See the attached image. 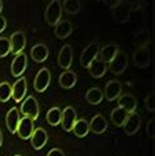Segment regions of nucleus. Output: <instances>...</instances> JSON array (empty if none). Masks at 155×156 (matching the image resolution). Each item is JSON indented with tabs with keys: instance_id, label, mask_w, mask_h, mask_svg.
Returning a JSON list of instances; mask_svg holds the SVG:
<instances>
[{
	"instance_id": "aec40b11",
	"label": "nucleus",
	"mask_w": 155,
	"mask_h": 156,
	"mask_svg": "<svg viewBox=\"0 0 155 156\" xmlns=\"http://www.w3.org/2000/svg\"><path fill=\"white\" fill-rule=\"evenodd\" d=\"M87 68H88V71H89V73H91L92 77H96V79H99V77H103L105 75L108 66H106V63H104L103 60L96 58V59H93L92 62L89 63V66Z\"/></svg>"
},
{
	"instance_id": "423d86ee",
	"label": "nucleus",
	"mask_w": 155,
	"mask_h": 156,
	"mask_svg": "<svg viewBox=\"0 0 155 156\" xmlns=\"http://www.w3.org/2000/svg\"><path fill=\"white\" fill-rule=\"evenodd\" d=\"M134 64L139 68H146L151 63V54H150L149 47H138L133 55Z\"/></svg>"
},
{
	"instance_id": "f3484780",
	"label": "nucleus",
	"mask_w": 155,
	"mask_h": 156,
	"mask_svg": "<svg viewBox=\"0 0 155 156\" xmlns=\"http://www.w3.org/2000/svg\"><path fill=\"white\" fill-rule=\"evenodd\" d=\"M31 57L36 63H42L49 57V49H47L45 43H37V45H34L32 47Z\"/></svg>"
},
{
	"instance_id": "393cba45",
	"label": "nucleus",
	"mask_w": 155,
	"mask_h": 156,
	"mask_svg": "<svg viewBox=\"0 0 155 156\" xmlns=\"http://www.w3.org/2000/svg\"><path fill=\"white\" fill-rule=\"evenodd\" d=\"M128 115H129V112L122 109V108L117 106L116 109L112 110L110 119H112V122L114 123L116 127H122L124 123H125V121H126V118H128Z\"/></svg>"
},
{
	"instance_id": "58836bf2",
	"label": "nucleus",
	"mask_w": 155,
	"mask_h": 156,
	"mask_svg": "<svg viewBox=\"0 0 155 156\" xmlns=\"http://www.w3.org/2000/svg\"><path fill=\"white\" fill-rule=\"evenodd\" d=\"M3 144V134H2V130H0V147Z\"/></svg>"
},
{
	"instance_id": "0eeeda50",
	"label": "nucleus",
	"mask_w": 155,
	"mask_h": 156,
	"mask_svg": "<svg viewBox=\"0 0 155 156\" xmlns=\"http://www.w3.org/2000/svg\"><path fill=\"white\" fill-rule=\"evenodd\" d=\"M130 13H132V9L126 5V4H124L122 2L120 4H117L116 7L112 8V16H113V20L118 24L128 23V21L130 20Z\"/></svg>"
},
{
	"instance_id": "7ed1b4c3",
	"label": "nucleus",
	"mask_w": 155,
	"mask_h": 156,
	"mask_svg": "<svg viewBox=\"0 0 155 156\" xmlns=\"http://www.w3.org/2000/svg\"><path fill=\"white\" fill-rule=\"evenodd\" d=\"M109 71L114 75H121L125 72V70L128 68V55L122 53V51H118L116 54V57L109 62Z\"/></svg>"
},
{
	"instance_id": "f03ea898",
	"label": "nucleus",
	"mask_w": 155,
	"mask_h": 156,
	"mask_svg": "<svg viewBox=\"0 0 155 156\" xmlns=\"http://www.w3.org/2000/svg\"><path fill=\"white\" fill-rule=\"evenodd\" d=\"M21 113L24 114V117H29L32 118L33 121L38 118V114H40V105H38L36 97L33 96H29L27 97L21 104V108H20Z\"/></svg>"
},
{
	"instance_id": "9d476101",
	"label": "nucleus",
	"mask_w": 155,
	"mask_h": 156,
	"mask_svg": "<svg viewBox=\"0 0 155 156\" xmlns=\"http://www.w3.org/2000/svg\"><path fill=\"white\" fill-rule=\"evenodd\" d=\"M34 131V123H33V119L29 118V117H23L20 118V122H19V126H17V135H19L21 139H29L31 135Z\"/></svg>"
},
{
	"instance_id": "dca6fc26",
	"label": "nucleus",
	"mask_w": 155,
	"mask_h": 156,
	"mask_svg": "<svg viewBox=\"0 0 155 156\" xmlns=\"http://www.w3.org/2000/svg\"><path fill=\"white\" fill-rule=\"evenodd\" d=\"M27 90H28L27 79H25L24 76L19 77V79L16 80V83L12 85V97H13L15 101L21 102L23 98L25 97V94H27Z\"/></svg>"
},
{
	"instance_id": "c85d7f7f",
	"label": "nucleus",
	"mask_w": 155,
	"mask_h": 156,
	"mask_svg": "<svg viewBox=\"0 0 155 156\" xmlns=\"http://www.w3.org/2000/svg\"><path fill=\"white\" fill-rule=\"evenodd\" d=\"M46 119L49 125L51 126H58V125H61V119H62V110L59 109V108H51L49 109L46 114Z\"/></svg>"
},
{
	"instance_id": "a878e982",
	"label": "nucleus",
	"mask_w": 155,
	"mask_h": 156,
	"mask_svg": "<svg viewBox=\"0 0 155 156\" xmlns=\"http://www.w3.org/2000/svg\"><path fill=\"white\" fill-rule=\"evenodd\" d=\"M103 98H104V94H103V90L97 87H93V88L88 89L87 93H85V101L91 105H99Z\"/></svg>"
},
{
	"instance_id": "ddd939ff",
	"label": "nucleus",
	"mask_w": 155,
	"mask_h": 156,
	"mask_svg": "<svg viewBox=\"0 0 155 156\" xmlns=\"http://www.w3.org/2000/svg\"><path fill=\"white\" fill-rule=\"evenodd\" d=\"M72 55H74V53H72L71 45H68V43L63 45L61 47L59 54H58V64H59V67H62L63 70H68V68L71 67V64H72Z\"/></svg>"
},
{
	"instance_id": "cd10ccee",
	"label": "nucleus",
	"mask_w": 155,
	"mask_h": 156,
	"mask_svg": "<svg viewBox=\"0 0 155 156\" xmlns=\"http://www.w3.org/2000/svg\"><path fill=\"white\" fill-rule=\"evenodd\" d=\"M150 43V33L147 29H142L134 36V45L138 47H147Z\"/></svg>"
},
{
	"instance_id": "a19ab883",
	"label": "nucleus",
	"mask_w": 155,
	"mask_h": 156,
	"mask_svg": "<svg viewBox=\"0 0 155 156\" xmlns=\"http://www.w3.org/2000/svg\"><path fill=\"white\" fill-rule=\"evenodd\" d=\"M15 156H21V155H15Z\"/></svg>"
},
{
	"instance_id": "6e6552de",
	"label": "nucleus",
	"mask_w": 155,
	"mask_h": 156,
	"mask_svg": "<svg viewBox=\"0 0 155 156\" xmlns=\"http://www.w3.org/2000/svg\"><path fill=\"white\" fill-rule=\"evenodd\" d=\"M11 43V53L12 54H20L24 53V49L27 46V38H25L24 32H15L9 38Z\"/></svg>"
},
{
	"instance_id": "6ab92c4d",
	"label": "nucleus",
	"mask_w": 155,
	"mask_h": 156,
	"mask_svg": "<svg viewBox=\"0 0 155 156\" xmlns=\"http://www.w3.org/2000/svg\"><path fill=\"white\" fill-rule=\"evenodd\" d=\"M20 112L19 109L16 108H12V109L8 110V113L5 115V125H7V129L9 130V133L15 134L17 126H19V122H20Z\"/></svg>"
},
{
	"instance_id": "b1692460",
	"label": "nucleus",
	"mask_w": 155,
	"mask_h": 156,
	"mask_svg": "<svg viewBox=\"0 0 155 156\" xmlns=\"http://www.w3.org/2000/svg\"><path fill=\"white\" fill-rule=\"evenodd\" d=\"M118 106L129 112V113H132V112H135L137 109V100L133 94L129 93L122 94V96L118 97Z\"/></svg>"
},
{
	"instance_id": "473e14b6",
	"label": "nucleus",
	"mask_w": 155,
	"mask_h": 156,
	"mask_svg": "<svg viewBox=\"0 0 155 156\" xmlns=\"http://www.w3.org/2000/svg\"><path fill=\"white\" fill-rule=\"evenodd\" d=\"M145 106H146V109H147L149 112H153L155 110V106H154V94L153 93H150L147 97L145 98Z\"/></svg>"
},
{
	"instance_id": "7c9ffc66",
	"label": "nucleus",
	"mask_w": 155,
	"mask_h": 156,
	"mask_svg": "<svg viewBox=\"0 0 155 156\" xmlns=\"http://www.w3.org/2000/svg\"><path fill=\"white\" fill-rule=\"evenodd\" d=\"M12 97V85L8 81L0 83V102H7Z\"/></svg>"
},
{
	"instance_id": "c9c22d12",
	"label": "nucleus",
	"mask_w": 155,
	"mask_h": 156,
	"mask_svg": "<svg viewBox=\"0 0 155 156\" xmlns=\"http://www.w3.org/2000/svg\"><path fill=\"white\" fill-rule=\"evenodd\" d=\"M46 156H66L64 155V152L62 150H59V148H53V150H50L49 152H47Z\"/></svg>"
},
{
	"instance_id": "2f4dec72",
	"label": "nucleus",
	"mask_w": 155,
	"mask_h": 156,
	"mask_svg": "<svg viewBox=\"0 0 155 156\" xmlns=\"http://www.w3.org/2000/svg\"><path fill=\"white\" fill-rule=\"evenodd\" d=\"M11 53V43L9 38L5 37H0V58L7 57Z\"/></svg>"
},
{
	"instance_id": "412c9836",
	"label": "nucleus",
	"mask_w": 155,
	"mask_h": 156,
	"mask_svg": "<svg viewBox=\"0 0 155 156\" xmlns=\"http://www.w3.org/2000/svg\"><path fill=\"white\" fill-rule=\"evenodd\" d=\"M118 51H120L118 46L116 45V43H109V45H106V46L103 47V49H100L97 58L100 60H103L104 63H109L110 60L116 57V54H117Z\"/></svg>"
},
{
	"instance_id": "4c0bfd02",
	"label": "nucleus",
	"mask_w": 155,
	"mask_h": 156,
	"mask_svg": "<svg viewBox=\"0 0 155 156\" xmlns=\"http://www.w3.org/2000/svg\"><path fill=\"white\" fill-rule=\"evenodd\" d=\"M5 28H7V20H5V17H3L0 15V33L4 32Z\"/></svg>"
},
{
	"instance_id": "39448f33",
	"label": "nucleus",
	"mask_w": 155,
	"mask_h": 156,
	"mask_svg": "<svg viewBox=\"0 0 155 156\" xmlns=\"http://www.w3.org/2000/svg\"><path fill=\"white\" fill-rule=\"evenodd\" d=\"M122 127H124V131L126 135H134V134H137L141 127V115L137 113V112L129 113Z\"/></svg>"
},
{
	"instance_id": "f257e3e1",
	"label": "nucleus",
	"mask_w": 155,
	"mask_h": 156,
	"mask_svg": "<svg viewBox=\"0 0 155 156\" xmlns=\"http://www.w3.org/2000/svg\"><path fill=\"white\" fill-rule=\"evenodd\" d=\"M62 4L59 0H53V2L49 3V5L46 7L45 11V20L49 25H53L55 27L62 19Z\"/></svg>"
},
{
	"instance_id": "4468645a",
	"label": "nucleus",
	"mask_w": 155,
	"mask_h": 156,
	"mask_svg": "<svg viewBox=\"0 0 155 156\" xmlns=\"http://www.w3.org/2000/svg\"><path fill=\"white\" fill-rule=\"evenodd\" d=\"M121 92H122V85H121V81L118 80H109L105 85V89H104V96L106 97L108 101H113V100L118 98L121 96Z\"/></svg>"
},
{
	"instance_id": "20e7f679",
	"label": "nucleus",
	"mask_w": 155,
	"mask_h": 156,
	"mask_svg": "<svg viewBox=\"0 0 155 156\" xmlns=\"http://www.w3.org/2000/svg\"><path fill=\"white\" fill-rule=\"evenodd\" d=\"M99 51H100V46H99V43H97L96 41L91 42L83 51H81V55H80V64H81L83 67H88L89 63H91L93 59L97 58Z\"/></svg>"
},
{
	"instance_id": "bb28decb",
	"label": "nucleus",
	"mask_w": 155,
	"mask_h": 156,
	"mask_svg": "<svg viewBox=\"0 0 155 156\" xmlns=\"http://www.w3.org/2000/svg\"><path fill=\"white\" fill-rule=\"evenodd\" d=\"M71 131L74 133V135L78 138H84V136H87L89 133V123L85 119H76V122Z\"/></svg>"
},
{
	"instance_id": "f8f14e48",
	"label": "nucleus",
	"mask_w": 155,
	"mask_h": 156,
	"mask_svg": "<svg viewBox=\"0 0 155 156\" xmlns=\"http://www.w3.org/2000/svg\"><path fill=\"white\" fill-rule=\"evenodd\" d=\"M76 110L72 106H67L64 108V110H62V119H61V125L64 131H71L74 125L76 122Z\"/></svg>"
},
{
	"instance_id": "e433bc0d",
	"label": "nucleus",
	"mask_w": 155,
	"mask_h": 156,
	"mask_svg": "<svg viewBox=\"0 0 155 156\" xmlns=\"http://www.w3.org/2000/svg\"><path fill=\"white\" fill-rule=\"evenodd\" d=\"M104 2V4L106 7H109V8H113V7H116L117 4H120L121 3V0H103Z\"/></svg>"
},
{
	"instance_id": "ea45409f",
	"label": "nucleus",
	"mask_w": 155,
	"mask_h": 156,
	"mask_svg": "<svg viewBox=\"0 0 155 156\" xmlns=\"http://www.w3.org/2000/svg\"><path fill=\"white\" fill-rule=\"evenodd\" d=\"M2 11H3V2L0 0V13H2Z\"/></svg>"
},
{
	"instance_id": "5701e85b",
	"label": "nucleus",
	"mask_w": 155,
	"mask_h": 156,
	"mask_svg": "<svg viewBox=\"0 0 155 156\" xmlns=\"http://www.w3.org/2000/svg\"><path fill=\"white\" fill-rule=\"evenodd\" d=\"M71 33H72V25L70 21H67V20H61L54 28V34L59 40L67 38Z\"/></svg>"
},
{
	"instance_id": "4be33fe9",
	"label": "nucleus",
	"mask_w": 155,
	"mask_h": 156,
	"mask_svg": "<svg viewBox=\"0 0 155 156\" xmlns=\"http://www.w3.org/2000/svg\"><path fill=\"white\" fill-rule=\"evenodd\" d=\"M76 73L71 70H64L59 76V85L64 89H71L76 84Z\"/></svg>"
},
{
	"instance_id": "1a4fd4ad",
	"label": "nucleus",
	"mask_w": 155,
	"mask_h": 156,
	"mask_svg": "<svg viewBox=\"0 0 155 156\" xmlns=\"http://www.w3.org/2000/svg\"><path fill=\"white\" fill-rule=\"evenodd\" d=\"M27 66H28V58L24 53H20L17 54L15 59L12 60V64H11V73L16 77H21L23 76L24 71L27 70Z\"/></svg>"
},
{
	"instance_id": "72a5a7b5",
	"label": "nucleus",
	"mask_w": 155,
	"mask_h": 156,
	"mask_svg": "<svg viewBox=\"0 0 155 156\" xmlns=\"http://www.w3.org/2000/svg\"><path fill=\"white\" fill-rule=\"evenodd\" d=\"M121 2L124 4H126V5L133 11V9H138V8L141 7L142 0H121Z\"/></svg>"
},
{
	"instance_id": "9b49d317",
	"label": "nucleus",
	"mask_w": 155,
	"mask_h": 156,
	"mask_svg": "<svg viewBox=\"0 0 155 156\" xmlns=\"http://www.w3.org/2000/svg\"><path fill=\"white\" fill-rule=\"evenodd\" d=\"M50 80H51L50 71L45 67L41 68V70L37 72L36 79H34V89H36L37 92H44V90L47 89V87H49Z\"/></svg>"
},
{
	"instance_id": "c756f323",
	"label": "nucleus",
	"mask_w": 155,
	"mask_h": 156,
	"mask_svg": "<svg viewBox=\"0 0 155 156\" xmlns=\"http://www.w3.org/2000/svg\"><path fill=\"white\" fill-rule=\"evenodd\" d=\"M80 0H64L62 4V9L68 15H76L80 11Z\"/></svg>"
},
{
	"instance_id": "f704fd0d",
	"label": "nucleus",
	"mask_w": 155,
	"mask_h": 156,
	"mask_svg": "<svg viewBox=\"0 0 155 156\" xmlns=\"http://www.w3.org/2000/svg\"><path fill=\"white\" fill-rule=\"evenodd\" d=\"M146 133H147V136L150 139H154V119H150L147 122V126H146Z\"/></svg>"
},
{
	"instance_id": "a211bd4d",
	"label": "nucleus",
	"mask_w": 155,
	"mask_h": 156,
	"mask_svg": "<svg viewBox=\"0 0 155 156\" xmlns=\"http://www.w3.org/2000/svg\"><path fill=\"white\" fill-rule=\"evenodd\" d=\"M106 129H108V122L100 113L95 115L89 122V131H92L93 134H103L106 131Z\"/></svg>"
},
{
	"instance_id": "79ce46f5",
	"label": "nucleus",
	"mask_w": 155,
	"mask_h": 156,
	"mask_svg": "<svg viewBox=\"0 0 155 156\" xmlns=\"http://www.w3.org/2000/svg\"><path fill=\"white\" fill-rule=\"evenodd\" d=\"M96 2H100V0H96Z\"/></svg>"
},
{
	"instance_id": "2eb2a0df",
	"label": "nucleus",
	"mask_w": 155,
	"mask_h": 156,
	"mask_svg": "<svg viewBox=\"0 0 155 156\" xmlns=\"http://www.w3.org/2000/svg\"><path fill=\"white\" fill-rule=\"evenodd\" d=\"M47 131L42 127L34 129L33 134L31 135V144L34 150H41L44 148L45 144L47 143Z\"/></svg>"
}]
</instances>
